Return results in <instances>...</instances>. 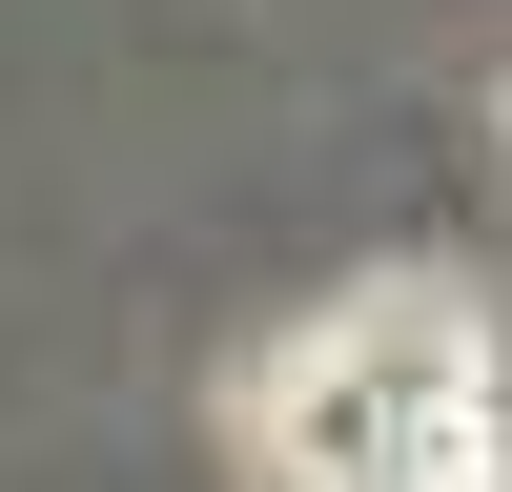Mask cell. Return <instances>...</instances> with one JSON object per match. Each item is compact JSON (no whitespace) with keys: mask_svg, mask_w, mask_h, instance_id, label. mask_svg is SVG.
<instances>
[{"mask_svg":"<svg viewBox=\"0 0 512 492\" xmlns=\"http://www.w3.org/2000/svg\"><path fill=\"white\" fill-rule=\"evenodd\" d=\"M246 451H267V492H512L492 308L431 287V267L308 308L267 369H246Z\"/></svg>","mask_w":512,"mask_h":492,"instance_id":"1","label":"cell"},{"mask_svg":"<svg viewBox=\"0 0 512 492\" xmlns=\"http://www.w3.org/2000/svg\"><path fill=\"white\" fill-rule=\"evenodd\" d=\"M492 123H512V62H492Z\"/></svg>","mask_w":512,"mask_h":492,"instance_id":"2","label":"cell"}]
</instances>
